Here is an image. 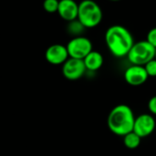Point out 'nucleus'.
<instances>
[{"label": "nucleus", "instance_id": "obj_4", "mask_svg": "<svg viewBox=\"0 0 156 156\" xmlns=\"http://www.w3.org/2000/svg\"><path fill=\"white\" fill-rule=\"evenodd\" d=\"M156 48L147 40L134 42L127 58L133 65L144 66L155 58Z\"/></svg>", "mask_w": 156, "mask_h": 156}, {"label": "nucleus", "instance_id": "obj_18", "mask_svg": "<svg viewBox=\"0 0 156 156\" xmlns=\"http://www.w3.org/2000/svg\"><path fill=\"white\" fill-rule=\"evenodd\" d=\"M109 1H112V2H119L121 0H109Z\"/></svg>", "mask_w": 156, "mask_h": 156}, {"label": "nucleus", "instance_id": "obj_19", "mask_svg": "<svg viewBox=\"0 0 156 156\" xmlns=\"http://www.w3.org/2000/svg\"><path fill=\"white\" fill-rule=\"evenodd\" d=\"M155 58H156V51H155Z\"/></svg>", "mask_w": 156, "mask_h": 156}, {"label": "nucleus", "instance_id": "obj_10", "mask_svg": "<svg viewBox=\"0 0 156 156\" xmlns=\"http://www.w3.org/2000/svg\"><path fill=\"white\" fill-rule=\"evenodd\" d=\"M79 4L75 0H59L58 14L65 21L69 22L78 18Z\"/></svg>", "mask_w": 156, "mask_h": 156}, {"label": "nucleus", "instance_id": "obj_14", "mask_svg": "<svg viewBox=\"0 0 156 156\" xmlns=\"http://www.w3.org/2000/svg\"><path fill=\"white\" fill-rule=\"evenodd\" d=\"M59 0H44L43 8L48 13H55L58 12Z\"/></svg>", "mask_w": 156, "mask_h": 156}, {"label": "nucleus", "instance_id": "obj_12", "mask_svg": "<svg viewBox=\"0 0 156 156\" xmlns=\"http://www.w3.org/2000/svg\"><path fill=\"white\" fill-rule=\"evenodd\" d=\"M86 30V27L80 23V21L77 18L75 20L68 22L67 25V32L72 36V37H80L83 36L84 32Z\"/></svg>", "mask_w": 156, "mask_h": 156}, {"label": "nucleus", "instance_id": "obj_1", "mask_svg": "<svg viewBox=\"0 0 156 156\" xmlns=\"http://www.w3.org/2000/svg\"><path fill=\"white\" fill-rule=\"evenodd\" d=\"M105 42L110 52L116 58L126 57L134 44L132 33L121 25L108 27L105 33Z\"/></svg>", "mask_w": 156, "mask_h": 156}, {"label": "nucleus", "instance_id": "obj_9", "mask_svg": "<svg viewBox=\"0 0 156 156\" xmlns=\"http://www.w3.org/2000/svg\"><path fill=\"white\" fill-rule=\"evenodd\" d=\"M148 78L144 66L132 65L124 72V80L131 86H141L146 82Z\"/></svg>", "mask_w": 156, "mask_h": 156}, {"label": "nucleus", "instance_id": "obj_15", "mask_svg": "<svg viewBox=\"0 0 156 156\" xmlns=\"http://www.w3.org/2000/svg\"><path fill=\"white\" fill-rule=\"evenodd\" d=\"M144 69L149 77H156V58L150 60L144 66Z\"/></svg>", "mask_w": 156, "mask_h": 156}, {"label": "nucleus", "instance_id": "obj_2", "mask_svg": "<svg viewBox=\"0 0 156 156\" xmlns=\"http://www.w3.org/2000/svg\"><path fill=\"white\" fill-rule=\"evenodd\" d=\"M135 117L133 110L125 104L115 106L108 116V127L116 135L125 136L133 132Z\"/></svg>", "mask_w": 156, "mask_h": 156}, {"label": "nucleus", "instance_id": "obj_16", "mask_svg": "<svg viewBox=\"0 0 156 156\" xmlns=\"http://www.w3.org/2000/svg\"><path fill=\"white\" fill-rule=\"evenodd\" d=\"M146 40H147L152 46H154L156 48V27L152 28V29L148 32Z\"/></svg>", "mask_w": 156, "mask_h": 156}, {"label": "nucleus", "instance_id": "obj_5", "mask_svg": "<svg viewBox=\"0 0 156 156\" xmlns=\"http://www.w3.org/2000/svg\"><path fill=\"white\" fill-rule=\"evenodd\" d=\"M66 47L69 58L78 59H84L86 56L93 50L92 42L84 36L72 37Z\"/></svg>", "mask_w": 156, "mask_h": 156}, {"label": "nucleus", "instance_id": "obj_8", "mask_svg": "<svg viewBox=\"0 0 156 156\" xmlns=\"http://www.w3.org/2000/svg\"><path fill=\"white\" fill-rule=\"evenodd\" d=\"M46 60L52 65H63L69 58L67 47L61 44L49 46L45 52Z\"/></svg>", "mask_w": 156, "mask_h": 156}, {"label": "nucleus", "instance_id": "obj_3", "mask_svg": "<svg viewBox=\"0 0 156 156\" xmlns=\"http://www.w3.org/2000/svg\"><path fill=\"white\" fill-rule=\"evenodd\" d=\"M78 19L86 28H93L102 20V10L94 0H82L79 4Z\"/></svg>", "mask_w": 156, "mask_h": 156}, {"label": "nucleus", "instance_id": "obj_11", "mask_svg": "<svg viewBox=\"0 0 156 156\" xmlns=\"http://www.w3.org/2000/svg\"><path fill=\"white\" fill-rule=\"evenodd\" d=\"M83 61L87 70L96 71L100 69L103 65V57L100 52L92 50L90 54L86 56Z\"/></svg>", "mask_w": 156, "mask_h": 156}, {"label": "nucleus", "instance_id": "obj_6", "mask_svg": "<svg viewBox=\"0 0 156 156\" xmlns=\"http://www.w3.org/2000/svg\"><path fill=\"white\" fill-rule=\"evenodd\" d=\"M86 70L83 59L69 58L62 65V74L69 80H77L80 79L85 74Z\"/></svg>", "mask_w": 156, "mask_h": 156}, {"label": "nucleus", "instance_id": "obj_7", "mask_svg": "<svg viewBox=\"0 0 156 156\" xmlns=\"http://www.w3.org/2000/svg\"><path fill=\"white\" fill-rule=\"evenodd\" d=\"M155 120L150 114H142L135 118L133 130L141 138H144L153 133L155 129Z\"/></svg>", "mask_w": 156, "mask_h": 156}, {"label": "nucleus", "instance_id": "obj_17", "mask_svg": "<svg viewBox=\"0 0 156 156\" xmlns=\"http://www.w3.org/2000/svg\"><path fill=\"white\" fill-rule=\"evenodd\" d=\"M148 109L153 114L156 115V96H154L150 99L148 102Z\"/></svg>", "mask_w": 156, "mask_h": 156}, {"label": "nucleus", "instance_id": "obj_13", "mask_svg": "<svg viewBox=\"0 0 156 156\" xmlns=\"http://www.w3.org/2000/svg\"><path fill=\"white\" fill-rule=\"evenodd\" d=\"M141 139L142 138L134 132H131L125 136H123V144L128 149L133 150L139 147L141 144Z\"/></svg>", "mask_w": 156, "mask_h": 156}]
</instances>
